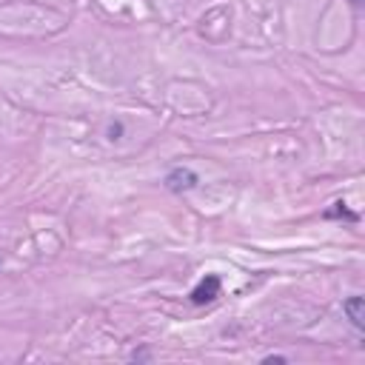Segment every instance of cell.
I'll use <instances>...</instances> for the list:
<instances>
[{
	"label": "cell",
	"instance_id": "obj_1",
	"mask_svg": "<svg viewBox=\"0 0 365 365\" xmlns=\"http://www.w3.org/2000/svg\"><path fill=\"white\" fill-rule=\"evenodd\" d=\"M220 291H222V279H220V274H205V277L191 288L188 302H191V305H197V308L211 305V302L220 297Z\"/></svg>",
	"mask_w": 365,
	"mask_h": 365
},
{
	"label": "cell",
	"instance_id": "obj_2",
	"mask_svg": "<svg viewBox=\"0 0 365 365\" xmlns=\"http://www.w3.org/2000/svg\"><path fill=\"white\" fill-rule=\"evenodd\" d=\"M197 182H200V174H197L194 168H188V165H174V168L163 177V185H165L171 194L191 191V188H197Z\"/></svg>",
	"mask_w": 365,
	"mask_h": 365
},
{
	"label": "cell",
	"instance_id": "obj_3",
	"mask_svg": "<svg viewBox=\"0 0 365 365\" xmlns=\"http://www.w3.org/2000/svg\"><path fill=\"white\" fill-rule=\"evenodd\" d=\"M365 299L359 297V294H354V297H348L345 302H342V314L348 317V322L356 328V331H362L365 328Z\"/></svg>",
	"mask_w": 365,
	"mask_h": 365
},
{
	"label": "cell",
	"instance_id": "obj_4",
	"mask_svg": "<svg viewBox=\"0 0 365 365\" xmlns=\"http://www.w3.org/2000/svg\"><path fill=\"white\" fill-rule=\"evenodd\" d=\"M325 220H345V222H359V214L356 211H348V205L342 202V200H336L331 208H325V214H322Z\"/></svg>",
	"mask_w": 365,
	"mask_h": 365
},
{
	"label": "cell",
	"instance_id": "obj_5",
	"mask_svg": "<svg viewBox=\"0 0 365 365\" xmlns=\"http://www.w3.org/2000/svg\"><path fill=\"white\" fill-rule=\"evenodd\" d=\"M262 362H288V356H282V354H268V356H262Z\"/></svg>",
	"mask_w": 365,
	"mask_h": 365
},
{
	"label": "cell",
	"instance_id": "obj_6",
	"mask_svg": "<svg viewBox=\"0 0 365 365\" xmlns=\"http://www.w3.org/2000/svg\"><path fill=\"white\" fill-rule=\"evenodd\" d=\"M120 131H123V125L117 123V125H111L108 128V140H120Z\"/></svg>",
	"mask_w": 365,
	"mask_h": 365
},
{
	"label": "cell",
	"instance_id": "obj_7",
	"mask_svg": "<svg viewBox=\"0 0 365 365\" xmlns=\"http://www.w3.org/2000/svg\"><path fill=\"white\" fill-rule=\"evenodd\" d=\"M131 359H148V351H134Z\"/></svg>",
	"mask_w": 365,
	"mask_h": 365
},
{
	"label": "cell",
	"instance_id": "obj_8",
	"mask_svg": "<svg viewBox=\"0 0 365 365\" xmlns=\"http://www.w3.org/2000/svg\"><path fill=\"white\" fill-rule=\"evenodd\" d=\"M351 3H354V6H356V9H359V6H362V0H351Z\"/></svg>",
	"mask_w": 365,
	"mask_h": 365
}]
</instances>
